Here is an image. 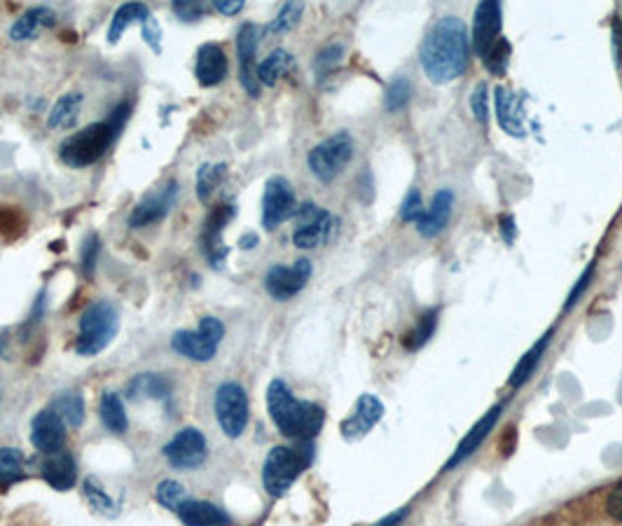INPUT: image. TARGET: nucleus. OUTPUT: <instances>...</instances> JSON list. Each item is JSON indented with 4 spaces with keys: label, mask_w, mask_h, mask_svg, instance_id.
I'll use <instances>...</instances> for the list:
<instances>
[{
    "label": "nucleus",
    "mask_w": 622,
    "mask_h": 526,
    "mask_svg": "<svg viewBox=\"0 0 622 526\" xmlns=\"http://www.w3.org/2000/svg\"><path fill=\"white\" fill-rule=\"evenodd\" d=\"M421 68L433 85H447L461 78L471 59V38L459 17H442L428 31L421 45Z\"/></svg>",
    "instance_id": "1"
},
{
    "label": "nucleus",
    "mask_w": 622,
    "mask_h": 526,
    "mask_svg": "<svg viewBox=\"0 0 622 526\" xmlns=\"http://www.w3.org/2000/svg\"><path fill=\"white\" fill-rule=\"evenodd\" d=\"M267 410L274 426L297 442H309L321 433L326 424V412L323 407L309 400H300L293 396L286 382L274 379L267 389Z\"/></svg>",
    "instance_id": "2"
},
{
    "label": "nucleus",
    "mask_w": 622,
    "mask_h": 526,
    "mask_svg": "<svg viewBox=\"0 0 622 526\" xmlns=\"http://www.w3.org/2000/svg\"><path fill=\"white\" fill-rule=\"evenodd\" d=\"M117 330H120V314L115 304L106 300L92 302L82 311L78 337H75V351L80 356H96L113 342Z\"/></svg>",
    "instance_id": "3"
},
{
    "label": "nucleus",
    "mask_w": 622,
    "mask_h": 526,
    "mask_svg": "<svg viewBox=\"0 0 622 526\" xmlns=\"http://www.w3.org/2000/svg\"><path fill=\"white\" fill-rule=\"evenodd\" d=\"M117 134H120V131H117L108 120L87 124L85 129H80L78 134L68 136L66 141L59 145L61 162L73 166V169L92 166L99 162L103 155H106Z\"/></svg>",
    "instance_id": "4"
},
{
    "label": "nucleus",
    "mask_w": 622,
    "mask_h": 526,
    "mask_svg": "<svg viewBox=\"0 0 622 526\" xmlns=\"http://www.w3.org/2000/svg\"><path fill=\"white\" fill-rule=\"evenodd\" d=\"M311 456L314 454H311L309 442L307 445L302 442V447H274L262 466V484L269 494L276 498L286 494L302 475V470L311 463Z\"/></svg>",
    "instance_id": "5"
},
{
    "label": "nucleus",
    "mask_w": 622,
    "mask_h": 526,
    "mask_svg": "<svg viewBox=\"0 0 622 526\" xmlns=\"http://www.w3.org/2000/svg\"><path fill=\"white\" fill-rule=\"evenodd\" d=\"M225 337V325L213 316H204L197 330H181L171 339V349L190 361L206 363L218 354V346Z\"/></svg>",
    "instance_id": "6"
},
{
    "label": "nucleus",
    "mask_w": 622,
    "mask_h": 526,
    "mask_svg": "<svg viewBox=\"0 0 622 526\" xmlns=\"http://www.w3.org/2000/svg\"><path fill=\"white\" fill-rule=\"evenodd\" d=\"M354 157V141L347 131H337L326 141H321L316 148H311L307 162L309 169L323 183H333L340 173L347 169V164Z\"/></svg>",
    "instance_id": "7"
},
{
    "label": "nucleus",
    "mask_w": 622,
    "mask_h": 526,
    "mask_svg": "<svg viewBox=\"0 0 622 526\" xmlns=\"http://www.w3.org/2000/svg\"><path fill=\"white\" fill-rule=\"evenodd\" d=\"M297 227L293 232V244L297 248H319L333 239L337 220L333 213L316 204H302L295 213Z\"/></svg>",
    "instance_id": "8"
},
{
    "label": "nucleus",
    "mask_w": 622,
    "mask_h": 526,
    "mask_svg": "<svg viewBox=\"0 0 622 526\" xmlns=\"http://www.w3.org/2000/svg\"><path fill=\"white\" fill-rule=\"evenodd\" d=\"M216 419L227 438H239L248 426V396L244 386L225 382L216 391Z\"/></svg>",
    "instance_id": "9"
},
{
    "label": "nucleus",
    "mask_w": 622,
    "mask_h": 526,
    "mask_svg": "<svg viewBox=\"0 0 622 526\" xmlns=\"http://www.w3.org/2000/svg\"><path fill=\"white\" fill-rule=\"evenodd\" d=\"M297 213V199L295 190L283 176L269 178L265 185V195H262V225L267 230H276L281 223L295 218Z\"/></svg>",
    "instance_id": "10"
},
{
    "label": "nucleus",
    "mask_w": 622,
    "mask_h": 526,
    "mask_svg": "<svg viewBox=\"0 0 622 526\" xmlns=\"http://www.w3.org/2000/svg\"><path fill=\"white\" fill-rule=\"evenodd\" d=\"M209 454V442H206L204 433L195 426L183 428L174 435V440L164 447V456L174 468L183 470H195L206 461Z\"/></svg>",
    "instance_id": "11"
},
{
    "label": "nucleus",
    "mask_w": 622,
    "mask_h": 526,
    "mask_svg": "<svg viewBox=\"0 0 622 526\" xmlns=\"http://www.w3.org/2000/svg\"><path fill=\"white\" fill-rule=\"evenodd\" d=\"M311 276V262L307 258L293 262V265H274L265 276V288L274 300H290L307 286Z\"/></svg>",
    "instance_id": "12"
},
{
    "label": "nucleus",
    "mask_w": 622,
    "mask_h": 526,
    "mask_svg": "<svg viewBox=\"0 0 622 526\" xmlns=\"http://www.w3.org/2000/svg\"><path fill=\"white\" fill-rule=\"evenodd\" d=\"M176 197H178V183L176 181H169L167 185H164V188L150 192V195H145L141 202L134 206V211H131L129 227H134V230H141V227H150V225L160 223V220L167 218L169 211L174 209Z\"/></svg>",
    "instance_id": "13"
},
{
    "label": "nucleus",
    "mask_w": 622,
    "mask_h": 526,
    "mask_svg": "<svg viewBox=\"0 0 622 526\" xmlns=\"http://www.w3.org/2000/svg\"><path fill=\"white\" fill-rule=\"evenodd\" d=\"M260 43V29L255 24H244L237 36V57H239V80L241 87L251 96H260L258 64H255V50Z\"/></svg>",
    "instance_id": "14"
},
{
    "label": "nucleus",
    "mask_w": 622,
    "mask_h": 526,
    "mask_svg": "<svg viewBox=\"0 0 622 526\" xmlns=\"http://www.w3.org/2000/svg\"><path fill=\"white\" fill-rule=\"evenodd\" d=\"M232 218H234V204H218L216 209L209 213V218H206V223H204L202 248L213 267H223V262L227 258L223 230Z\"/></svg>",
    "instance_id": "15"
},
{
    "label": "nucleus",
    "mask_w": 622,
    "mask_h": 526,
    "mask_svg": "<svg viewBox=\"0 0 622 526\" xmlns=\"http://www.w3.org/2000/svg\"><path fill=\"white\" fill-rule=\"evenodd\" d=\"M501 38V5L494 0H485L475 10L473 22V52L480 59L487 57L496 40Z\"/></svg>",
    "instance_id": "16"
},
{
    "label": "nucleus",
    "mask_w": 622,
    "mask_h": 526,
    "mask_svg": "<svg viewBox=\"0 0 622 526\" xmlns=\"http://www.w3.org/2000/svg\"><path fill=\"white\" fill-rule=\"evenodd\" d=\"M31 442L38 452L54 454L64 449L66 442V424L57 412L43 410L31 421Z\"/></svg>",
    "instance_id": "17"
},
{
    "label": "nucleus",
    "mask_w": 622,
    "mask_h": 526,
    "mask_svg": "<svg viewBox=\"0 0 622 526\" xmlns=\"http://www.w3.org/2000/svg\"><path fill=\"white\" fill-rule=\"evenodd\" d=\"M384 417V405L382 400L372 396V393H363L358 398L354 412L349 414V419L342 424V435L347 440H358L363 435H368L379 419Z\"/></svg>",
    "instance_id": "18"
},
{
    "label": "nucleus",
    "mask_w": 622,
    "mask_h": 526,
    "mask_svg": "<svg viewBox=\"0 0 622 526\" xmlns=\"http://www.w3.org/2000/svg\"><path fill=\"white\" fill-rule=\"evenodd\" d=\"M197 82L202 87H216L225 80L227 75V57L225 50L216 43H206L199 47L197 52V66H195Z\"/></svg>",
    "instance_id": "19"
},
{
    "label": "nucleus",
    "mask_w": 622,
    "mask_h": 526,
    "mask_svg": "<svg viewBox=\"0 0 622 526\" xmlns=\"http://www.w3.org/2000/svg\"><path fill=\"white\" fill-rule=\"evenodd\" d=\"M454 209V192L452 190H440L438 195L433 197V202L424 211V216L417 220V230L424 234V237H438V234L445 230L449 218H452Z\"/></svg>",
    "instance_id": "20"
},
{
    "label": "nucleus",
    "mask_w": 622,
    "mask_h": 526,
    "mask_svg": "<svg viewBox=\"0 0 622 526\" xmlns=\"http://www.w3.org/2000/svg\"><path fill=\"white\" fill-rule=\"evenodd\" d=\"M43 477L52 489L57 491L73 489L75 480H78V463H75L73 454L64 452V449H61V452L47 454V459L43 463Z\"/></svg>",
    "instance_id": "21"
},
{
    "label": "nucleus",
    "mask_w": 622,
    "mask_h": 526,
    "mask_svg": "<svg viewBox=\"0 0 622 526\" xmlns=\"http://www.w3.org/2000/svg\"><path fill=\"white\" fill-rule=\"evenodd\" d=\"M501 412H503V405H496L494 410H489L485 417H482L480 421H478V426L473 428L471 433L466 435V438L461 440V445H459V449H456L454 452V456L452 459L447 461V466H445V470H452V468H456L459 466V463H463L468 459V456L471 454H475L480 449V445L482 442L487 440V435L492 433V428L496 426V421H499V417H501Z\"/></svg>",
    "instance_id": "22"
},
{
    "label": "nucleus",
    "mask_w": 622,
    "mask_h": 526,
    "mask_svg": "<svg viewBox=\"0 0 622 526\" xmlns=\"http://www.w3.org/2000/svg\"><path fill=\"white\" fill-rule=\"evenodd\" d=\"M494 103H496V120H499L501 129L510 136L522 138L524 136V113L517 96L510 92L508 87L494 89Z\"/></svg>",
    "instance_id": "23"
},
{
    "label": "nucleus",
    "mask_w": 622,
    "mask_h": 526,
    "mask_svg": "<svg viewBox=\"0 0 622 526\" xmlns=\"http://www.w3.org/2000/svg\"><path fill=\"white\" fill-rule=\"evenodd\" d=\"M185 526H230L232 519L223 508H218L216 503L209 501H195L188 498L181 508H178Z\"/></svg>",
    "instance_id": "24"
},
{
    "label": "nucleus",
    "mask_w": 622,
    "mask_h": 526,
    "mask_svg": "<svg viewBox=\"0 0 622 526\" xmlns=\"http://www.w3.org/2000/svg\"><path fill=\"white\" fill-rule=\"evenodd\" d=\"M54 24H57V15H54V10L45 8V5H38V8L26 10L24 15L10 26V38L15 40V43H24V40L36 38L40 31L50 29V26Z\"/></svg>",
    "instance_id": "25"
},
{
    "label": "nucleus",
    "mask_w": 622,
    "mask_h": 526,
    "mask_svg": "<svg viewBox=\"0 0 622 526\" xmlns=\"http://www.w3.org/2000/svg\"><path fill=\"white\" fill-rule=\"evenodd\" d=\"M150 15V8L143 3H124L120 5V8L115 10L113 19H110V29H108V43L110 45H117L120 43L122 33L129 29L131 24L136 22H143L145 17Z\"/></svg>",
    "instance_id": "26"
},
{
    "label": "nucleus",
    "mask_w": 622,
    "mask_h": 526,
    "mask_svg": "<svg viewBox=\"0 0 622 526\" xmlns=\"http://www.w3.org/2000/svg\"><path fill=\"white\" fill-rule=\"evenodd\" d=\"M171 393L169 379H164L162 375H138L129 382L127 386V396L131 400H164Z\"/></svg>",
    "instance_id": "27"
},
{
    "label": "nucleus",
    "mask_w": 622,
    "mask_h": 526,
    "mask_svg": "<svg viewBox=\"0 0 622 526\" xmlns=\"http://www.w3.org/2000/svg\"><path fill=\"white\" fill-rule=\"evenodd\" d=\"M99 414H101V421L103 426L108 428L110 433H127L129 428V419H127V410H124V403L122 398L117 396V393H103L101 398V405H99Z\"/></svg>",
    "instance_id": "28"
},
{
    "label": "nucleus",
    "mask_w": 622,
    "mask_h": 526,
    "mask_svg": "<svg viewBox=\"0 0 622 526\" xmlns=\"http://www.w3.org/2000/svg\"><path fill=\"white\" fill-rule=\"evenodd\" d=\"M50 410L57 412L66 426L80 428L82 421H85V400L75 391H64L54 396Z\"/></svg>",
    "instance_id": "29"
},
{
    "label": "nucleus",
    "mask_w": 622,
    "mask_h": 526,
    "mask_svg": "<svg viewBox=\"0 0 622 526\" xmlns=\"http://www.w3.org/2000/svg\"><path fill=\"white\" fill-rule=\"evenodd\" d=\"M293 54L286 52V50H274L269 57L262 61V64H258V80L260 85H267V87H274L276 82H279L283 75H286L290 68H293Z\"/></svg>",
    "instance_id": "30"
},
{
    "label": "nucleus",
    "mask_w": 622,
    "mask_h": 526,
    "mask_svg": "<svg viewBox=\"0 0 622 526\" xmlns=\"http://www.w3.org/2000/svg\"><path fill=\"white\" fill-rule=\"evenodd\" d=\"M82 106V94H64L61 99L54 103V108L50 110V117H47V127L50 129H68L71 124L78 120Z\"/></svg>",
    "instance_id": "31"
},
{
    "label": "nucleus",
    "mask_w": 622,
    "mask_h": 526,
    "mask_svg": "<svg viewBox=\"0 0 622 526\" xmlns=\"http://www.w3.org/2000/svg\"><path fill=\"white\" fill-rule=\"evenodd\" d=\"M227 176L225 164H204L197 173V199L202 204H211L213 195H216L220 185H223Z\"/></svg>",
    "instance_id": "32"
},
{
    "label": "nucleus",
    "mask_w": 622,
    "mask_h": 526,
    "mask_svg": "<svg viewBox=\"0 0 622 526\" xmlns=\"http://www.w3.org/2000/svg\"><path fill=\"white\" fill-rule=\"evenodd\" d=\"M550 337H552V332H548V335L538 339V344L534 346V349H531L529 354H524L520 365H517L515 372H513V377H510V386H513V389H520V386L527 382L531 375H534L536 365L541 363V356L545 354V346L550 344Z\"/></svg>",
    "instance_id": "33"
},
{
    "label": "nucleus",
    "mask_w": 622,
    "mask_h": 526,
    "mask_svg": "<svg viewBox=\"0 0 622 526\" xmlns=\"http://www.w3.org/2000/svg\"><path fill=\"white\" fill-rule=\"evenodd\" d=\"M24 454L22 449L3 447L0 449V484H12L24 477Z\"/></svg>",
    "instance_id": "34"
},
{
    "label": "nucleus",
    "mask_w": 622,
    "mask_h": 526,
    "mask_svg": "<svg viewBox=\"0 0 622 526\" xmlns=\"http://www.w3.org/2000/svg\"><path fill=\"white\" fill-rule=\"evenodd\" d=\"M85 496H87V501L92 503V508L96 512H101V515L115 517L117 512H120L117 503L113 501V496L106 494V489L101 487V482L96 480V477H87L85 480Z\"/></svg>",
    "instance_id": "35"
},
{
    "label": "nucleus",
    "mask_w": 622,
    "mask_h": 526,
    "mask_svg": "<svg viewBox=\"0 0 622 526\" xmlns=\"http://www.w3.org/2000/svg\"><path fill=\"white\" fill-rule=\"evenodd\" d=\"M188 498H190L188 491H185L181 482L162 480L160 484H157V501H160L164 508L178 512V508H181V505L188 501Z\"/></svg>",
    "instance_id": "36"
},
{
    "label": "nucleus",
    "mask_w": 622,
    "mask_h": 526,
    "mask_svg": "<svg viewBox=\"0 0 622 526\" xmlns=\"http://www.w3.org/2000/svg\"><path fill=\"white\" fill-rule=\"evenodd\" d=\"M412 99V85L407 78H396L386 89V110L389 113H398L403 110Z\"/></svg>",
    "instance_id": "37"
},
{
    "label": "nucleus",
    "mask_w": 622,
    "mask_h": 526,
    "mask_svg": "<svg viewBox=\"0 0 622 526\" xmlns=\"http://www.w3.org/2000/svg\"><path fill=\"white\" fill-rule=\"evenodd\" d=\"M510 54H513V47H510L508 40H506V38H499V40H496L494 47L487 52V57H485L487 71H489V73H494V75H503V73H506L508 61H510Z\"/></svg>",
    "instance_id": "38"
},
{
    "label": "nucleus",
    "mask_w": 622,
    "mask_h": 526,
    "mask_svg": "<svg viewBox=\"0 0 622 526\" xmlns=\"http://www.w3.org/2000/svg\"><path fill=\"white\" fill-rule=\"evenodd\" d=\"M302 12H304L302 3H286L279 10V15L274 17V22L267 26V33H286V31H290V29H293V26H297V22H300Z\"/></svg>",
    "instance_id": "39"
},
{
    "label": "nucleus",
    "mask_w": 622,
    "mask_h": 526,
    "mask_svg": "<svg viewBox=\"0 0 622 526\" xmlns=\"http://www.w3.org/2000/svg\"><path fill=\"white\" fill-rule=\"evenodd\" d=\"M435 321H438V314H435V311H428V314L421 318V321H417V328H414L412 335L405 337L407 349L414 351V349H419V346H424L433 335Z\"/></svg>",
    "instance_id": "40"
},
{
    "label": "nucleus",
    "mask_w": 622,
    "mask_h": 526,
    "mask_svg": "<svg viewBox=\"0 0 622 526\" xmlns=\"http://www.w3.org/2000/svg\"><path fill=\"white\" fill-rule=\"evenodd\" d=\"M342 54H344L342 45H328L326 50H321L319 57H316V64H314L316 73L326 75L328 71H333V68L342 61Z\"/></svg>",
    "instance_id": "41"
},
{
    "label": "nucleus",
    "mask_w": 622,
    "mask_h": 526,
    "mask_svg": "<svg viewBox=\"0 0 622 526\" xmlns=\"http://www.w3.org/2000/svg\"><path fill=\"white\" fill-rule=\"evenodd\" d=\"M141 31H143V40L152 47V52L160 54L162 52V29H160V22H157L152 12L141 22Z\"/></svg>",
    "instance_id": "42"
},
{
    "label": "nucleus",
    "mask_w": 622,
    "mask_h": 526,
    "mask_svg": "<svg viewBox=\"0 0 622 526\" xmlns=\"http://www.w3.org/2000/svg\"><path fill=\"white\" fill-rule=\"evenodd\" d=\"M424 206H421V195L419 190H410V195L405 197L403 206H400V218L405 220V223H417V220L424 216Z\"/></svg>",
    "instance_id": "43"
},
{
    "label": "nucleus",
    "mask_w": 622,
    "mask_h": 526,
    "mask_svg": "<svg viewBox=\"0 0 622 526\" xmlns=\"http://www.w3.org/2000/svg\"><path fill=\"white\" fill-rule=\"evenodd\" d=\"M206 12V8L202 3H197V0H176L174 3V15L181 19V22H197L199 17H202Z\"/></svg>",
    "instance_id": "44"
},
{
    "label": "nucleus",
    "mask_w": 622,
    "mask_h": 526,
    "mask_svg": "<svg viewBox=\"0 0 622 526\" xmlns=\"http://www.w3.org/2000/svg\"><path fill=\"white\" fill-rule=\"evenodd\" d=\"M471 110L475 115V120L485 124L489 115V96H487V85H478L475 92L471 94Z\"/></svg>",
    "instance_id": "45"
},
{
    "label": "nucleus",
    "mask_w": 622,
    "mask_h": 526,
    "mask_svg": "<svg viewBox=\"0 0 622 526\" xmlns=\"http://www.w3.org/2000/svg\"><path fill=\"white\" fill-rule=\"evenodd\" d=\"M99 251H101L99 237H96V234H89L87 241H85V246H82V267H85L87 276L94 272L96 258H99Z\"/></svg>",
    "instance_id": "46"
},
{
    "label": "nucleus",
    "mask_w": 622,
    "mask_h": 526,
    "mask_svg": "<svg viewBox=\"0 0 622 526\" xmlns=\"http://www.w3.org/2000/svg\"><path fill=\"white\" fill-rule=\"evenodd\" d=\"M606 510L615 522L622 524V484H618V487L611 491V496H608L606 501Z\"/></svg>",
    "instance_id": "47"
},
{
    "label": "nucleus",
    "mask_w": 622,
    "mask_h": 526,
    "mask_svg": "<svg viewBox=\"0 0 622 526\" xmlns=\"http://www.w3.org/2000/svg\"><path fill=\"white\" fill-rule=\"evenodd\" d=\"M592 272H594V265H590V269H587V274H583L580 276V281H578V286L573 288V293H571V297H569V302H566V309H571L573 304H576V300L580 295H583V290H587V286H590V279H592Z\"/></svg>",
    "instance_id": "48"
},
{
    "label": "nucleus",
    "mask_w": 622,
    "mask_h": 526,
    "mask_svg": "<svg viewBox=\"0 0 622 526\" xmlns=\"http://www.w3.org/2000/svg\"><path fill=\"white\" fill-rule=\"evenodd\" d=\"M213 8H216L218 12H223V15H227V17H232V15H237V12L244 10V3H241V0H216V3H213Z\"/></svg>",
    "instance_id": "49"
},
{
    "label": "nucleus",
    "mask_w": 622,
    "mask_h": 526,
    "mask_svg": "<svg viewBox=\"0 0 622 526\" xmlns=\"http://www.w3.org/2000/svg\"><path fill=\"white\" fill-rule=\"evenodd\" d=\"M405 517H407V508H403L400 512H393V515L382 519V522L375 524V526H400V522H403Z\"/></svg>",
    "instance_id": "50"
},
{
    "label": "nucleus",
    "mask_w": 622,
    "mask_h": 526,
    "mask_svg": "<svg viewBox=\"0 0 622 526\" xmlns=\"http://www.w3.org/2000/svg\"><path fill=\"white\" fill-rule=\"evenodd\" d=\"M613 45H615V64L620 66L622 52H620V24H618V22L613 24Z\"/></svg>",
    "instance_id": "51"
},
{
    "label": "nucleus",
    "mask_w": 622,
    "mask_h": 526,
    "mask_svg": "<svg viewBox=\"0 0 622 526\" xmlns=\"http://www.w3.org/2000/svg\"><path fill=\"white\" fill-rule=\"evenodd\" d=\"M255 244H258V234H244V237L239 239V246L246 248V251H251V248H255Z\"/></svg>",
    "instance_id": "52"
},
{
    "label": "nucleus",
    "mask_w": 622,
    "mask_h": 526,
    "mask_svg": "<svg viewBox=\"0 0 622 526\" xmlns=\"http://www.w3.org/2000/svg\"><path fill=\"white\" fill-rule=\"evenodd\" d=\"M3 354H5V339L0 337V358H3Z\"/></svg>",
    "instance_id": "53"
}]
</instances>
